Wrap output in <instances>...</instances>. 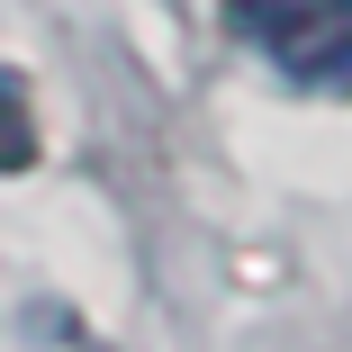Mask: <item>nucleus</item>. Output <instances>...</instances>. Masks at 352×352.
I'll list each match as a JSON object with an SVG mask.
<instances>
[{"label":"nucleus","mask_w":352,"mask_h":352,"mask_svg":"<svg viewBox=\"0 0 352 352\" xmlns=\"http://www.w3.org/2000/svg\"><path fill=\"white\" fill-rule=\"evenodd\" d=\"M226 28L298 91L352 100V0H226Z\"/></svg>","instance_id":"obj_1"},{"label":"nucleus","mask_w":352,"mask_h":352,"mask_svg":"<svg viewBox=\"0 0 352 352\" xmlns=\"http://www.w3.org/2000/svg\"><path fill=\"white\" fill-rule=\"evenodd\" d=\"M36 163V118H28V82L0 73V172H28Z\"/></svg>","instance_id":"obj_2"}]
</instances>
